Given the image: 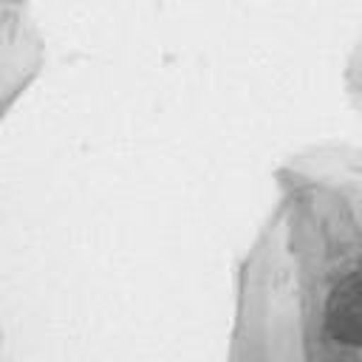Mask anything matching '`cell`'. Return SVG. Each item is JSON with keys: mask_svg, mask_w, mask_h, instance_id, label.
I'll list each match as a JSON object with an SVG mask.
<instances>
[{"mask_svg": "<svg viewBox=\"0 0 362 362\" xmlns=\"http://www.w3.org/2000/svg\"><path fill=\"white\" fill-rule=\"evenodd\" d=\"M325 328L337 342L362 348V272L348 274L328 294Z\"/></svg>", "mask_w": 362, "mask_h": 362, "instance_id": "6da1fadb", "label": "cell"}]
</instances>
